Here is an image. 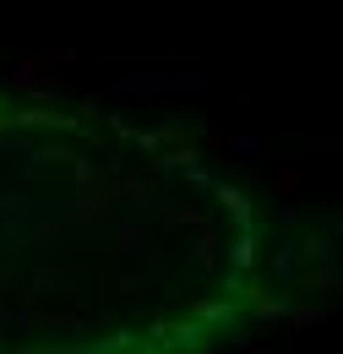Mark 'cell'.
Returning <instances> with one entry per match:
<instances>
[{"label": "cell", "instance_id": "cell-5", "mask_svg": "<svg viewBox=\"0 0 343 354\" xmlns=\"http://www.w3.org/2000/svg\"><path fill=\"white\" fill-rule=\"evenodd\" d=\"M338 283H343V272H338Z\"/></svg>", "mask_w": 343, "mask_h": 354}, {"label": "cell", "instance_id": "cell-4", "mask_svg": "<svg viewBox=\"0 0 343 354\" xmlns=\"http://www.w3.org/2000/svg\"><path fill=\"white\" fill-rule=\"evenodd\" d=\"M234 153H245V158H257V153H261V136H234Z\"/></svg>", "mask_w": 343, "mask_h": 354}, {"label": "cell", "instance_id": "cell-3", "mask_svg": "<svg viewBox=\"0 0 343 354\" xmlns=\"http://www.w3.org/2000/svg\"><path fill=\"white\" fill-rule=\"evenodd\" d=\"M251 257H257V251H251V234H240V240H234V267H251Z\"/></svg>", "mask_w": 343, "mask_h": 354}, {"label": "cell", "instance_id": "cell-1", "mask_svg": "<svg viewBox=\"0 0 343 354\" xmlns=\"http://www.w3.org/2000/svg\"><path fill=\"white\" fill-rule=\"evenodd\" d=\"M218 196L229 202V213H234V218H240V223H251V207H245V196H240L234 185H218Z\"/></svg>", "mask_w": 343, "mask_h": 354}, {"label": "cell", "instance_id": "cell-2", "mask_svg": "<svg viewBox=\"0 0 343 354\" xmlns=\"http://www.w3.org/2000/svg\"><path fill=\"white\" fill-rule=\"evenodd\" d=\"M295 267H300L295 245H284V251H278V278H284V283H295Z\"/></svg>", "mask_w": 343, "mask_h": 354}]
</instances>
